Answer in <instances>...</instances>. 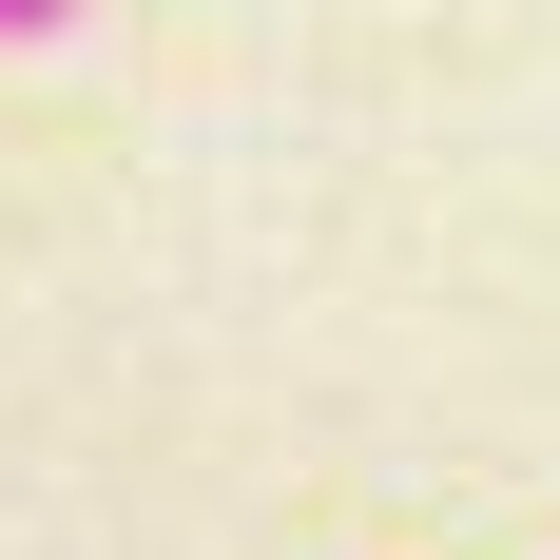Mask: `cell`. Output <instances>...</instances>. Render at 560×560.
Wrapping results in <instances>:
<instances>
[{
	"mask_svg": "<svg viewBox=\"0 0 560 560\" xmlns=\"http://www.w3.org/2000/svg\"><path fill=\"white\" fill-rule=\"evenodd\" d=\"M0 39H78V0H0Z\"/></svg>",
	"mask_w": 560,
	"mask_h": 560,
	"instance_id": "6da1fadb",
	"label": "cell"
}]
</instances>
